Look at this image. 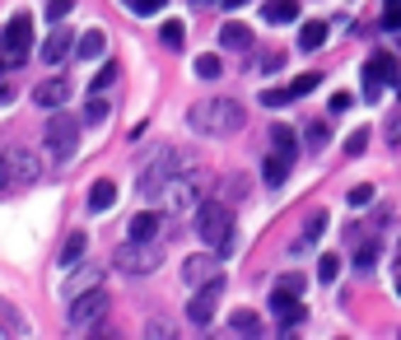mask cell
<instances>
[{
  "label": "cell",
  "instance_id": "1",
  "mask_svg": "<svg viewBox=\"0 0 401 340\" xmlns=\"http://www.w3.org/2000/svg\"><path fill=\"white\" fill-rule=\"evenodd\" d=\"M187 126L196 131V136H210V140H229V136H238L247 126V107L238 98H205V102H196L187 112Z\"/></svg>",
  "mask_w": 401,
  "mask_h": 340
},
{
  "label": "cell",
  "instance_id": "2",
  "mask_svg": "<svg viewBox=\"0 0 401 340\" xmlns=\"http://www.w3.org/2000/svg\"><path fill=\"white\" fill-rule=\"evenodd\" d=\"M196 168V154L191 149H159V154H149L145 163H140V177H135V192L145 196V201H159L164 196V187L178 172Z\"/></svg>",
  "mask_w": 401,
  "mask_h": 340
},
{
  "label": "cell",
  "instance_id": "3",
  "mask_svg": "<svg viewBox=\"0 0 401 340\" xmlns=\"http://www.w3.org/2000/svg\"><path fill=\"white\" fill-rule=\"evenodd\" d=\"M196 238L210 252L234 247V205L229 201H200L196 205Z\"/></svg>",
  "mask_w": 401,
  "mask_h": 340
},
{
  "label": "cell",
  "instance_id": "4",
  "mask_svg": "<svg viewBox=\"0 0 401 340\" xmlns=\"http://www.w3.org/2000/svg\"><path fill=\"white\" fill-rule=\"evenodd\" d=\"M205 187H210V177L200 168H187V172H178V177L168 182L159 201H164L168 215H196V205L205 201Z\"/></svg>",
  "mask_w": 401,
  "mask_h": 340
},
{
  "label": "cell",
  "instance_id": "5",
  "mask_svg": "<svg viewBox=\"0 0 401 340\" xmlns=\"http://www.w3.org/2000/svg\"><path fill=\"white\" fill-rule=\"evenodd\" d=\"M108 289L103 284H94V289H84V294H75L66 303V322H70V331H94L103 317H108Z\"/></svg>",
  "mask_w": 401,
  "mask_h": 340
},
{
  "label": "cell",
  "instance_id": "6",
  "mask_svg": "<svg viewBox=\"0 0 401 340\" xmlns=\"http://www.w3.org/2000/svg\"><path fill=\"white\" fill-rule=\"evenodd\" d=\"M159 261H164V252H159L154 242H135V238L112 252V266H117L122 275H131V280H135V275H154Z\"/></svg>",
  "mask_w": 401,
  "mask_h": 340
},
{
  "label": "cell",
  "instance_id": "7",
  "mask_svg": "<svg viewBox=\"0 0 401 340\" xmlns=\"http://www.w3.org/2000/svg\"><path fill=\"white\" fill-rule=\"evenodd\" d=\"M43 145L52 149L56 163H66L70 154L79 149V122L66 117V112H52V122H47V131H43Z\"/></svg>",
  "mask_w": 401,
  "mask_h": 340
},
{
  "label": "cell",
  "instance_id": "8",
  "mask_svg": "<svg viewBox=\"0 0 401 340\" xmlns=\"http://www.w3.org/2000/svg\"><path fill=\"white\" fill-rule=\"evenodd\" d=\"M397 84H401L397 57H388V52H373V57H368V66H364V98L373 102V98H383V89H397Z\"/></svg>",
  "mask_w": 401,
  "mask_h": 340
},
{
  "label": "cell",
  "instance_id": "9",
  "mask_svg": "<svg viewBox=\"0 0 401 340\" xmlns=\"http://www.w3.org/2000/svg\"><path fill=\"white\" fill-rule=\"evenodd\" d=\"M28 47H33V14H14V19L0 28V52H5L10 66H23Z\"/></svg>",
  "mask_w": 401,
  "mask_h": 340
},
{
  "label": "cell",
  "instance_id": "10",
  "mask_svg": "<svg viewBox=\"0 0 401 340\" xmlns=\"http://www.w3.org/2000/svg\"><path fill=\"white\" fill-rule=\"evenodd\" d=\"M0 159H5V172H10V187H33V182H43V159H38L33 149L10 145Z\"/></svg>",
  "mask_w": 401,
  "mask_h": 340
},
{
  "label": "cell",
  "instance_id": "11",
  "mask_svg": "<svg viewBox=\"0 0 401 340\" xmlns=\"http://www.w3.org/2000/svg\"><path fill=\"white\" fill-rule=\"evenodd\" d=\"M224 266L215 252H200V257H182V284H191V289H200V284H210L220 280Z\"/></svg>",
  "mask_w": 401,
  "mask_h": 340
},
{
  "label": "cell",
  "instance_id": "12",
  "mask_svg": "<svg viewBox=\"0 0 401 340\" xmlns=\"http://www.w3.org/2000/svg\"><path fill=\"white\" fill-rule=\"evenodd\" d=\"M220 294H224V275H220V280H210V284H200V289H196V298L187 303V317L196 322V327H210V317H215V303H220Z\"/></svg>",
  "mask_w": 401,
  "mask_h": 340
},
{
  "label": "cell",
  "instance_id": "13",
  "mask_svg": "<svg viewBox=\"0 0 401 340\" xmlns=\"http://www.w3.org/2000/svg\"><path fill=\"white\" fill-rule=\"evenodd\" d=\"M33 102H38V107H66V102H70V80H66V75L38 80L33 84Z\"/></svg>",
  "mask_w": 401,
  "mask_h": 340
},
{
  "label": "cell",
  "instance_id": "14",
  "mask_svg": "<svg viewBox=\"0 0 401 340\" xmlns=\"http://www.w3.org/2000/svg\"><path fill=\"white\" fill-rule=\"evenodd\" d=\"M327 233V215L322 210H312L308 219H303V228H299V238H294V257H303V252H312V242Z\"/></svg>",
  "mask_w": 401,
  "mask_h": 340
},
{
  "label": "cell",
  "instance_id": "15",
  "mask_svg": "<svg viewBox=\"0 0 401 340\" xmlns=\"http://www.w3.org/2000/svg\"><path fill=\"white\" fill-rule=\"evenodd\" d=\"M220 47H224V52H247V47H252V28L238 23V19H229L220 28Z\"/></svg>",
  "mask_w": 401,
  "mask_h": 340
},
{
  "label": "cell",
  "instance_id": "16",
  "mask_svg": "<svg viewBox=\"0 0 401 340\" xmlns=\"http://www.w3.org/2000/svg\"><path fill=\"white\" fill-rule=\"evenodd\" d=\"M229 331H234V336H243V340H252V336H261L266 327H261V317H256L252 307H238L234 317H229Z\"/></svg>",
  "mask_w": 401,
  "mask_h": 340
},
{
  "label": "cell",
  "instance_id": "17",
  "mask_svg": "<svg viewBox=\"0 0 401 340\" xmlns=\"http://www.w3.org/2000/svg\"><path fill=\"white\" fill-rule=\"evenodd\" d=\"M271 145H276V154H280V159H290V163H294V154H299V136H294V131H290L285 122H276V126H271Z\"/></svg>",
  "mask_w": 401,
  "mask_h": 340
},
{
  "label": "cell",
  "instance_id": "18",
  "mask_svg": "<svg viewBox=\"0 0 401 340\" xmlns=\"http://www.w3.org/2000/svg\"><path fill=\"white\" fill-rule=\"evenodd\" d=\"M112 205H117V182H108V177L94 182V187H89V210H94V215H103V210H112Z\"/></svg>",
  "mask_w": 401,
  "mask_h": 340
},
{
  "label": "cell",
  "instance_id": "19",
  "mask_svg": "<svg viewBox=\"0 0 401 340\" xmlns=\"http://www.w3.org/2000/svg\"><path fill=\"white\" fill-rule=\"evenodd\" d=\"M261 177H266V187H285V177H290V159H280L276 149H271L266 159H261Z\"/></svg>",
  "mask_w": 401,
  "mask_h": 340
},
{
  "label": "cell",
  "instance_id": "20",
  "mask_svg": "<svg viewBox=\"0 0 401 340\" xmlns=\"http://www.w3.org/2000/svg\"><path fill=\"white\" fill-rule=\"evenodd\" d=\"M38 57H43L47 66H56V61H66V57H70V33H52L43 47H38Z\"/></svg>",
  "mask_w": 401,
  "mask_h": 340
},
{
  "label": "cell",
  "instance_id": "21",
  "mask_svg": "<svg viewBox=\"0 0 401 340\" xmlns=\"http://www.w3.org/2000/svg\"><path fill=\"white\" fill-rule=\"evenodd\" d=\"M131 238L135 242H154L159 238V215L154 210H140V215L131 219Z\"/></svg>",
  "mask_w": 401,
  "mask_h": 340
},
{
  "label": "cell",
  "instance_id": "22",
  "mask_svg": "<svg viewBox=\"0 0 401 340\" xmlns=\"http://www.w3.org/2000/svg\"><path fill=\"white\" fill-rule=\"evenodd\" d=\"M84 247H89L84 233H70L66 247H61V266H66V271H79V266H84Z\"/></svg>",
  "mask_w": 401,
  "mask_h": 340
},
{
  "label": "cell",
  "instance_id": "23",
  "mask_svg": "<svg viewBox=\"0 0 401 340\" xmlns=\"http://www.w3.org/2000/svg\"><path fill=\"white\" fill-rule=\"evenodd\" d=\"M266 23H294L299 19V0H266Z\"/></svg>",
  "mask_w": 401,
  "mask_h": 340
},
{
  "label": "cell",
  "instance_id": "24",
  "mask_svg": "<svg viewBox=\"0 0 401 340\" xmlns=\"http://www.w3.org/2000/svg\"><path fill=\"white\" fill-rule=\"evenodd\" d=\"M103 47H108V37H103L98 28H89V33L75 42V57H79V61H98V57H103Z\"/></svg>",
  "mask_w": 401,
  "mask_h": 340
},
{
  "label": "cell",
  "instance_id": "25",
  "mask_svg": "<svg viewBox=\"0 0 401 340\" xmlns=\"http://www.w3.org/2000/svg\"><path fill=\"white\" fill-rule=\"evenodd\" d=\"M322 42H327V23H317V19L303 23V33H299V47H303V52H317Z\"/></svg>",
  "mask_w": 401,
  "mask_h": 340
},
{
  "label": "cell",
  "instance_id": "26",
  "mask_svg": "<svg viewBox=\"0 0 401 340\" xmlns=\"http://www.w3.org/2000/svg\"><path fill=\"white\" fill-rule=\"evenodd\" d=\"M0 327H5V336H23V331H28V322H23L19 312H14V307L0 298Z\"/></svg>",
  "mask_w": 401,
  "mask_h": 340
},
{
  "label": "cell",
  "instance_id": "27",
  "mask_svg": "<svg viewBox=\"0 0 401 340\" xmlns=\"http://www.w3.org/2000/svg\"><path fill=\"white\" fill-rule=\"evenodd\" d=\"M159 37H164V47H173V52H178V47L187 42V23H182V19H168L164 28H159Z\"/></svg>",
  "mask_w": 401,
  "mask_h": 340
},
{
  "label": "cell",
  "instance_id": "28",
  "mask_svg": "<svg viewBox=\"0 0 401 340\" xmlns=\"http://www.w3.org/2000/svg\"><path fill=\"white\" fill-rule=\"evenodd\" d=\"M196 75H200V80H220V75H224V61L215 57V52H205V57H196Z\"/></svg>",
  "mask_w": 401,
  "mask_h": 340
},
{
  "label": "cell",
  "instance_id": "29",
  "mask_svg": "<svg viewBox=\"0 0 401 340\" xmlns=\"http://www.w3.org/2000/svg\"><path fill=\"white\" fill-rule=\"evenodd\" d=\"M94 284H98V271H79V275H70V280H66V298L84 294V289H94Z\"/></svg>",
  "mask_w": 401,
  "mask_h": 340
},
{
  "label": "cell",
  "instance_id": "30",
  "mask_svg": "<svg viewBox=\"0 0 401 340\" xmlns=\"http://www.w3.org/2000/svg\"><path fill=\"white\" fill-rule=\"evenodd\" d=\"M317 84H322V75H317V70H308V75H299V80L290 84V98H303V93H312Z\"/></svg>",
  "mask_w": 401,
  "mask_h": 340
},
{
  "label": "cell",
  "instance_id": "31",
  "mask_svg": "<svg viewBox=\"0 0 401 340\" xmlns=\"http://www.w3.org/2000/svg\"><path fill=\"white\" fill-rule=\"evenodd\" d=\"M336 275H341V257H332V252H327V257L317 261V280H322V284H332Z\"/></svg>",
  "mask_w": 401,
  "mask_h": 340
},
{
  "label": "cell",
  "instance_id": "32",
  "mask_svg": "<svg viewBox=\"0 0 401 340\" xmlns=\"http://www.w3.org/2000/svg\"><path fill=\"white\" fill-rule=\"evenodd\" d=\"M108 112H112V107L103 102V93H94V98H89V107H84V122H89V126H98Z\"/></svg>",
  "mask_w": 401,
  "mask_h": 340
},
{
  "label": "cell",
  "instance_id": "33",
  "mask_svg": "<svg viewBox=\"0 0 401 340\" xmlns=\"http://www.w3.org/2000/svg\"><path fill=\"white\" fill-rule=\"evenodd\" d=\"M303 284H308V280H303L299 271H290V275H280V280H276V289H285V294L299 298V294H303Z\"/></svg>",
  "mask_w": 401,
  "mask_h": 340
},
{
  "label": "cell",
  "instance_id": "34",
  "mask_svg": "<svg viewBox=\"0 0 401 340\" xmlns=\"http://www.w3.org/2000/svg\"><path fill=\"white\" fill-rule=\"evenodd\" d=\"M364 149H368V126H359L355 136L346 140V154H350V159H359V154H364Z\"/></svg>",
  "mask_w": 401,
  "mask_h": 340
},
{
  "label": "cell",
  "instance_id": "35",
  "mask_svg": "<svg viewBox=\"0 0 401 340\" xmlns=\"http://www.w3.org/2000/svg\"><path fill=\"white\" fill-rule=\"evenodd\" d=\"M70 10H75V0H47V23H61Z\"/></svg>",
  "mask_w": 401,
  "mask_h": 340
},
{
  "label": "cell",
  "instance_id": "36",
  "mask_svg": "<svg viewBox=\"0 0 401 340\" xmlns=\"http://www.w3.org/2000/svg\"><path fill=\"white\" fill-rule=\"evenodd\" d=\"M164 5H168V0H126V10H131V14H145V19H149V14H159Z\"/></svg>",
  "mask_w": 401,
  "mask_h": 340
},
{
  "label": "cell",
  "instance_id": "37",
  "mask_svg": "<svg viewBox=\"0 0 401 340\" xmlns=\"http://www.w3.org/2000/svg\"><path fill=\"white\" fill-rule=\"evenodd\" d=\"M383 136H388V145H392V149H401V107L388 117V126H383Z\"/></svg>",
  "mask_w": 401,
  "mask_h": 340
},
{
  "label": "cell",
  "instance_id": "38",
  "mask_svg": "<svg viewBox=\"0 0 401 340\" xmlns=\"http://www.w3.org/2000/svg\"><path fill=\"white\" fill-rule=\"evenodd\" d=\"M145 336H149V340H168V336H173V327H168L164 317H149V322H145Z\"/></svg>",
  "mask_w": 401,
  "mask_h": 340
},
{
  "label": "cell",
  "instance_id": "39",
  "mask_svg": "<svg viewBox=\"0 0 401 340\" xmlns=\"http://www.w3.org/2000/svg\"><path fill=\"white\" fill-rule=\"evenodd\" d=\"M303 140H308L312 149H322V145H327V122H312L308 131H303Z\"/></svg>",
  "mask_w": 401,
  "mask_h": 340
},
{
  "label": "cell",
  "instance_id": "40",
  "mask_svg": "<svg viewBox=\"0 0 401 340\" xmlns=\"http://www.w3.org/2000/svg\"><path fill=\"white\" fill-rule=\"evenodd\" d=\"M285 102H294L290 89H266V93H261V107H285Z\"/></svg>",
  "mask_w": 401,
  "mask_h": 340
},
{
  "label": "cell",
  "instance_id": "41",
  "mask_svg": "<svg viewBox=\"0 0 401 340\" xmlns=\"http://www.w3.org/2000/svg\"><path fill=\"white\" fill-rule=\"evenodd\" d=\"M373 261H378V242L359 247V257H355V266H359V271H373Z\"/></svg>",
  "mask_w": 401,
  "mask_h": 340
},
{
  "label": "cell",
  "instance_id": "42",
  "mask_svg": "<svg viewBox=\"0 0 401 340\" xmlns=\"http://www.w3.org/2000/svg\"><path fill=\"white\" fill-rule=\"evenodd\" d=\"M112 80H117V66H112V61H108V66H103L98 75H94V93H103V89H108Z\"/></svg>",
  "mask_w": 401,
  "mask_h": 340
},
{
  "label": "cell",
  "instance_id": "43",
  "mask_svg": "<svg viewBox=\"0 0 401 340\" xmlns=\"http://www.w3.org/2000/svg\"><path fill=\"white\" fill-rule=\"evenodd\" d=\"M346 201L359 210V205H368V201H373V187H368V182H364V187H350V196H346Z\"/></svg>",
  "mask_w": 401,
  "mask_h": 340
},
{
  "label": "cell",
  "instance_id": "44",
  "mask_svg": "<svg viewBox=\"0 0 401 340\" xmlns=\"http://www.w3.org/2000/svg\"><path fill=\"white\" fill-rule=\"evenodd\" d=\"M383 28H388V33H401V5H388V10H383Z\"/></svg>",
  "mask_w": 401,
  "mask_h": 340
},
{
  "label": "cell",
  "instance_id": "45",
  "mask_svg": "<svg viewBox=\"0 0 401 340\" xmlns=\"http://www.w3.org/2000/svg\"><path fill=\"white\" fill-rule=\"evenodd\" d=\"M350 107H355V98H350V93H332V117L350 112Z\"/></svg>",
  "mask_w": 401,
  "mask_h": 340
},
{
  "label": "cell",
  "instance_id": "46",
  "mask_svg": "<svg viewBox=\"0 0 401 340\" xmlns=\"http://www.w3.org/2000/svg\"><path fill=\"white\" fill-rule=\"evenodd\" d=\"M247 196V177H229V205Z\"/></svg>",
  "mask_w": 401,
  "mask_h": 340
},
{
  "label": "cell",
  "instance_id": "47",
  "mask_svg": "<svg viewBox=\"0 0 401 340\" xmlns=\"http://www.w3.org/2000/svg\"><path fill=\"white\" fill-rule=\"evenodd\" d=\"M5 187H10V172H5V159H0V192H5Z\"/></svg>",
  "mask_w": 401,
  "mask_h": 340
},
{
  "label": "cell",
  "instance_id": "48",
  "mask_svg": "<svg viewBox=\"0 0 401 340\" xmlns=\"http://www.w3.org/2000/svg\"><path fill=\"white\" fill-rule=\"evenodd\" d=\"M220 5H224V10H243L247 0H220Z\"/></svg>",
  "mask_w": 401,
  "mask_h": 340
},
{
  "label": "cell",
  "instance_id": "49",
  "mask_svg": "<svg viewBox=\"0 0 401 340\" xmlns=\"http://www.w3.org/2000/svg\"><path fill=\"white\" fill-rule=\"evenodd\" d=\"M5 70H10V61H5V52H0V75H5Z\"/></svg>",
  "mask_w": 401,
  "mask_h": 340
},
{
  "label": "cell",
  "instance_id": "50",
  "mask_svg": "<svg viewBox=\"0 0 401 340\" xmlns=\"http://www.w3.org/2000/svg\"><path fill=\"white\" fill-rule=\"evenodd\" d=\"M392 261H397V266H401V238H397V257H392Z\"/></svg>",
  "mask_w": 401,
  "mask_h": 340
},
{
  "label": "cell",
  "instance_id": "51",
  "mask_svg": "<svg viewBox=\"0 0 401 340\" xmlns=\"http://www.w3.org/2000/svg\"><path fill=\"white\" fill-rule=\"evenodd\" d=\"M397 298H401V275H397Z\"/></svg>",
  "mask_w": 401,
  "mask_h": 340
},
{
  "label": "cell",
  "instance_id": "52",
  "mask_svg": "<svg viewBox=\"0 0 401 340\" xmlns=\"http://www.w3.org/2000/svg\"><path fill=\"white\" fill-rule=\"evenodd\" d=\"M196 5H210V0H196Z\"/></svg>",
  "mask_w": 401,
  "mask_h": 340
},
{
  "label": "cell",
  "instance_id": "53",
  "mask_svg": "<svg viewBox=\"0 0 401 340\" xmlns=\"http://www.w3.org/2000/svg\"><path fill=\"white\" fill-rule=\"evenodd\" d=\"M388 5H401V0H388Z\"/></svg>",
  "mask_w": 401,
  "mask_h": 340
},
{
  "label": "cell",
  "instance_id": "54",
  "mask_svg": "<svg viewBox=\"0 0 401 340\" xmlns=\"http://www.w3.org/2000/svg\"><path fill=\"white\" fill-rule=\"evenodd\" d=\"M397 98H401V84H397Z\"/></svg>",
  "mask_w": 401,
  "mask_h": 340
}]
</instances>
